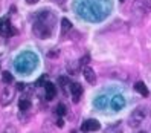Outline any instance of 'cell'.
<instances>
[{
    "instance_id": "6da1fadb",
    "label": "cell",
    "mask_w": 151,
    "mask_h": 133,
    "mask_svg": "<svg viewBox=\"0 0 151 133\" xmlns=\"http://www.w3.org/2000/svg\"><path fill=\"white\" fill-rule=\"evenodd\" d=\"M145 116H147V109H145V107H136L134 110H133V113L130 115V119H128L130 127H137V126H140V124L144 122Z\"/></svg>"
},
{
    "instance_id": "7a4b0ae2",
    "label": "cell",
    "mask_w": 151,
    "mask_h": 133,
    "mask_svg": "<svg viewBox=\"0 0 151 133\" xmlns=\"http://www.w3.org/2000/svg\"><path fill=\"white\" fill-rule=\"evenodd\" d=\"M12 100H14V90L9 86H6L2 90V95H0V104H2V106H8V104H11Z\"/></svg>"
},
{
    "instance_id": "3957f363",
    "label": "cell",
    "mask_w": 151,
    "mask_h": 133,
    "mask_svg": "<svg viewBox=\"0 0 151 133\" xmlns=\"http://www.w3.org/2000/svg\"><path fill=\"white\" fill-rule=\"evenodd\" d=\"M101 129V124L99 121H96V119H87L81 124V132H96V130H99Z\"/></svg>"
},
{
    "instance_id": "277c9868",
    "label": "cell",
    "mask_w": 151,
    "mask_h": 133,
    "mask_svg": "<svg viewBox=\"0 0 151 133\" xmlns=\"http://www.w3.org/2000/svg\"><path fill=\"white\" fill-rule=\"evenodd\" d=\"M81 70H83V75H84L86 81H87L88 84H95V83H96V74H95V70H93L90 66H84Z\"/></svg>"
},
{
    "instance_id": "5b68a950",
    "label": "cell",
    "mask_w": 151,
    "mask_h": 133,
    "mask_svg": "<svg viewBox=\"0 0 151 133\" xmlns=\"http://www.w3.org/2000/svg\"><path fill=\"white\" fill-rule=\"evenodd\" d=\"M70 93H72L73 101L78 103V101H79V96L83 95V87H81V84H79V83H72V84H70Z\"/></svg>"
},
{
    "instance_id": "8992f818",
    "label": "cell",
    "mask_w": 151,
    "mask_h": 133,
    "mask_svg": "<svg viewBox=\"0 0 151 133\" xmlns=\"http://www.w3.org/2000/svg\"><path fill=\"white\" fill-rule=\"evenodd\" d=\"M44 89H46V100H54L57 95V87L54 83H46L44 84Z\"/></svg>"
},
{
    "instance_id": "52a82bcc",
    "label": "cell",
    "mask_w": 151,
    "mask_h": 133,
    "mask_svg": "<svg viewBox=\"0 0 151 133\" xmlns=\"http://www.w3.org/2000/svg\"><path fill=\"white\" fill-rule=\"evenodd\" d=\"M124 106H125V100H124L121 95H116V96H114V98L111 100V107H113L114 110L124 109Z\"/></svg>"
},
{
    "instance_id": "ba28073f",
    "label": "cell",
    "mask_w": 151,
    "mask_h": 133,
    "mask_svg": "<svg viewBox=\"0 0 151 133\" xmlns=\"http://www.w3.org/2000/svg\"><path fill=\"white\" fill-rule=\"evenodd\" d=\"M134 90H136V92H139L140 95H144V96H147V95L150 93L148 87L145 86V83H142V81H137V83H134Z\"/></svg>"
},
{
    "instance_id": "9c48e42d",
    "label": "cell",
    "mask_w": 151,
    "mask_h": 133,
    "mask_svg": "<svg viewBox=\"0 0 151 133\" xmlns=\"http://www.w3.org/2000/svg\"><path fill=\"white\" fill-rule=\"evenodd\" d=\"M136 3L140 5V9L151 12V0H136Z\"/></svg>"
},
{
    "instance_id": "30bf717a",
    "label": "cell",
    "mask_w": 151,
    "mask_h": 133,
    "mask_svg": "<svg viewBox=\"0 0 151 133\" xmlns=\"http://www.w3.org/2000/svg\"><path fill=\"white\" fill-rule=\"evenodd\" d=\"M69 29H72V22H69L67 19H61V31L67 32Z\"/></svg>"
},
{
    "instance_id": "8fae6325",
    "label": "cell",
    "mask_w": 151,
    "mask_h": 133,
    "mask_svg": "<svg viewBox=\"0 0 151 133\" xmlns=\"http://www.w3.org/2000/svg\"><path fill=\"white\" fill-rule=\"evenodd\" d=\"M19 107H20V110H28L29 107H31V103H29V100H26V98H22L20 101H19Z\"/></svg>"
},
{
    "instance_id": "7c38bea8",
    "label": "cell",
    "mask_w": 151,
    "mask_h": 133,
    "mask_svg": "<svg viewBox=\"0 0 151 133\" xmlns=\"http://www.w3.org/2000/svg\"><path fill=\"white\" fill-rule=\"evenodd\" d=\"M2 80H3V83H5V84H11L14 78H12L11 72H8V70H5L3 75H2Z\"/></svg>"
},
{
    "instance_id": "4fadbf2b",
    "label": "cell",
    "mask_w": 151,
    "mask_h": 133,
    "mask_svg": "<svg viewBox=\"0 0 151 133\" xmlns=\"http://www.w3.org/2000/svg\"><path fill=\"white\" fill-rule=\"evenodd\" d=\"M105 133H122V130H121V127L118 126V124H114V126H110V127H107Z\"/></svg>"
},
{
    "instance_id": "5bb4252c",
    "label": "cell",
    "mask_w": 151,
    "mask_h": 133,
    "mask_svg": "<svg viewBox=\"0 0 151 133\" xmlns=\"http://www.w3.org/2000/svg\"><path fill=\"white\" fill-rule=\"evenodd\" d=\"M66 112H67V109H66L64 104H58V106H57V115H58V116H63V115H66Z\"/></svg>"
},
{
    "instance_id": "9a60e30c",
    "label": "cell",
    "mask_w": 151,
    "mask_h": 133,
    "mask_svg": "<svg viewBox=\"0 0 151 133\" xmlns=\"http://www.w3.org/2000/svg\"><path fill=\"white\" fill-rule=\"evenodd\" d=\"M88 61H90V57H88V55H84V57H83L81 60H79V64H81V66L84 67V66H86V64L88 63Z\"/></svg>"
},
{
    "instance_id": "2e32d148",
    "label": "cell",
    "mask_w": 151,
    "mask_h": 133,
    "mask_svg": "<svg viewBox=\"0 0 151 133\" xmlns=\"http://www.w3.org/2000/svg\"><path fill=\"white\" fill-rule=\"evenodd\" d=\"M2 133H17V129H15L14 126H8V127H6V129L2 132Z\"/></svg>"
},
{
    "instance_id": "e0dca14e",
    "label": "cell",
    "mask_w": 151,
    "mask_h": 133,
    "mask_svg": "<svg viewBox=\"0 0 151 133\" xmlns=\"http://www.w3.org/2000/svg\"><path fill=\"white\" fill-rule=\"evenodd\" d=\"M58 83H60L61 86H63V87H66V86H67V83H69V80H67L66 77H60V78H58Z\"/></svg>"
},
{
    "instance_id": "ac0fdd59",
    "label": "cell",
    "mask_w": 151,
    "mask_h": 133,
    "mask_svg": "<svg viewBox=\"0 0 151 133\" xmlns=\"http://www.w3.org/2000/svg\"><path fill=\"white\" fill-rule=\"evenodd\" d=\"M23 89H24L23 83H17V90H23Z\"/></svg>"
},
{
    "instance_id": "d6986e66",
    "label": "cell",
    "mask_w": 151,
    "mask_h": 133,
    "mask_svg": "<svg viewBox=\"0 0 151 133\" xmlns=\"http://www.w3.org/2000/svg\"><path fill=\"white\" fill-rule=\"evenodd\" d=\"M57 126H58V127H63V126H64V121H63V119L60 118V119L57 121Z\"/></svg>"
},
{
    "instance_id": "ffe728a7",
    "label": "cell",
    "mask_w": 151,
    "mask_h": 133,
    "mask_svg": "<svg viewBox=\"0 0 151 133\" xmlns=\"http://www.w3.org/2000/svg\"><path fill=\"white\" fill-rule=\"evenodd\" d=\"M26 2H28L29 5H35L37 2H40V0H26Z\"/></svg>"
},
{
    "instance_id": "44dd1931",
    "label": "cell",
    "mask_w": 151,
    "mask_h": 133,
    "mask_svg": "<svg viewBox=\"0 0 151 133\" xmlns=\"http://www.w3.org/2000/svg\"><path fill=\"white\" fill-rule=\"evenodd\" d=\"M70 133H76V132H75V130H72V132H70Z\"/></svg>"
},
{
    "instance_id": "7402d4cb",
    "label": "cell",
    "mask_w": 151,
    "mask_h": 133,
    "mask_svg": "<svg viewBox=\"0 0 151 133\" xmlns=\"http://www.w3.org/2000/svg\"><path fill=\"white\" fill-rule=\"evenodd\" d=\"M119 2H125V0H119Z\"/></svg>"
}]
</instances>
